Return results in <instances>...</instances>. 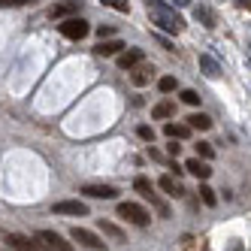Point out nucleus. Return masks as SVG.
<instances>
[{"label":"nucleus","instance_id":"obj_1","mask_svg":"<svg viewBox=\"0 0 251 251\" xmlns=\"http://www.w3.org/2000/svg\"><path fill=\"white\" fill-rule=\"evenodd\" d=\"M149 15L154 19V25H160V30H170V33H178L185 27V19L178 15L173 6H167L164 0H149Z\"/></svg>","mask_w":251,"mask_h":251},{"label":"nucleus","instance_id":"obj_2","mask_svg":"<svg viewBox=\"0 0 251 251\" xmlns=\"http://www.w3.org/2000/svg\"><path fill=\"white\" fill-rule=\"evenodd\" d=\"M3 242H6L12 251H46V245H43L40 239L22 236V233H3Z\"/></svg>","mask_w":251,"mask_h":251},{"label":"nucleus","instance_id":"obj_3","mask_svg":"<svg viewBox=\"0 0 251 251\" xmlns=\"http://www.w3.org/2000/svg\"><path fill=\"white\" fill-rule=\"evenodd\" d=\"M118 215H121V218H127L130 224H136V227H146L149 224V218H151V215L146 212V209H142L139 203H118Z\"/></svg>","mask_w":251,"mask_h":251},{"label":"nucleus","instance_id":"obj_4","mask_svg":"<svg viewBox=\"0 0 251 251\" xmlns=\"http://www.w3.org/2000/svg\"><path fill=\"white\" fill-rule=\"evenodd\" d=\"M70 239L79 242L82 248H91V251H103V248H106V242L97 236V233L85 230V227H73V230H70Z\"/></svg>","mask_w":251,"mask_h":251},{"label":"nucleus","instance_id":"obj_5","mask_svg":"<svg viewBox=\"0 0 251 251\" xmlns=\"http://www.w3.org/2000/svg\"><path fill=\"white\" fill-rule=\"evenodd\" d=\"M58 30L67 40H85L88 33H91V25H88L85 19H67L64 25H58Z\"/></svg>","mask_w":251,"mask_h":251},{"label":"nucleus","instance_id":"obj_6","mask_svg":"<svg viewBox=\"0 0 251 251\" xmlns=\"http://www.w3.org/2000/svg\"><path fill=\"white\" fill-rule=\"evenodd\" d=\"M37 239H40L46 248H51V251H73V245H70L61 233H55V230H40Z\"/></svg>","mask_w":251,"mask_h":251},{"label":"nucleus","instance_id":"obj_7","mask_svg":"<svg viewBox=\"0 0 251 251\" xmlns=\"http://www.w3.org/2000/svg\"><path fill=\"white\" fill-rule=\"evenodd\" d=\"M51 212H55V215H76V218H85V215H88V203H82V200H61V203L51 206Z\"/></svg>","mask_w":251,"mask_h":251},{"label":"nucleus","instance_id":"obj_8","mask_svg":"<svg viewBox=\"0 0 251 251\" xmlns=\"http://www.w3.org/2000/svg\"><path fill=\"white\" fill-rule=\"evenodd\" d=\"M82 194L85 197H94V200H115V197H118V191L112 185H85Z\"/></svg>","mask_w":251,"mask_h":251},{"label":"nucleus","instance_id":"obj_9","mask_svg":"<svg viewBox=\"0 0 251 251\" xmlns=\"http://www.w3.org/2000/svg\"><path fill=\"white\" fill-rule=\"evenodd\" d=\"M121 49H124L121 40H100V46L94 49V55H97V58H118Z\"/></svg>","mask_w":251,"mask_h":251},{"label":"nucleus","instance_id":"obj_10","mask_svg":"<svg viewBox=\"0 0 251 251\" xmlns=\"http://www.w3.org/2000/svg\"><path fill=\"white\" fill-rule=\"evenodd\" d=\"M185 170H188L191 176H197V178H200V182H206V178L212 176V167L206 164V160H203V157H191V160H188V164H185Z\"/></svg>","mask_w":251,"mask_h":251},{"label":"nucleus","instance_id":"obj_11","mask_svg":"<svg viewBox=\"0 0 251 251\" xmlns=\"http://www.w3.org/2000/svg\"><path fill=\"white\" fill-rule=\"evenodd\" d=\"M142 64V49H127V51H121L118 55V67L121 70H133Z\"/></svg>","mask_w":251,"mask_h":251},{"label":"nucleus","instance_id":"obj_12","mask_svg":"<svg viewBox=\"0 0 251 251\" xmlns=\"http://www.w3.org/2000/svg\"><path fill=\"white\" fill-rule=\"evenodd\" d=\"M79 3H82V0H67V3H55V6L49 9V15H51V19H67V15L79 12Z\"/></svg>","mask_w":251,"mask_h":251},{"label":"nucleus","instance_id":"obj_13","mask_svg":"<svg viewBox=\"0 0 251 251\" xmlns=\"http://www.w3.org/2000/svg\"><path fill=\"white\" fill-rule=\"evenodd\" d=\"M200 70H203V73H206L209 79H218V76L224 73V70H221V64L215 61L212 55H206V51H203V55H200Z\"/></svg>","mask_w":251,"mask_h":251},{"label":"nucleus","instance_id":"obj_14","mask_svg":"<svg viewBox=\"0 0 251 251\" xmlns=\"http://www.w3.org/2000/svg\"><path fill=\"white\" fill-rule=\"evenodd\" d=\"M191 130H194L191 124H173V121H167V124H164V133H167L170 139H188V136H191Z\"/></svg>","mask_w":251,"mask_h":251},{"label":"nucleus","instance_id":"obj_15","mask_svg":"<svg viewBox=\"0 0 251 251\" xmlns=\"http://www.w3.org/2000/svg\"><path fill=\"white\" fill-rule=\"evenodd\" d=\"M97 227L106 233V236H109V239H115V242H124V230L118 227V224H112V221H106V218H100L97 221Z\"/></svg>","mask_w":251,"mask_h":251},{"label":"nucleus","instance_id":"obj_16","mask_svg":"<svg viewBox=\"0 0 251 251\" xmlns=\"http://www.w3.org/2000/svg\"><path fill=\"white\" fill-rule=\"evenodd\" d=\"M176 112V103L173 100H160L154 109H151V118H157V121H164V118H170Z\"/></svg>","mask_w":251,"mask_h":251},{"label":"nucleus","instance_id":"obj_17","mask_svg":"<svg viewBox=\"0 0 251 251\" xmlns=\"http://www.w3.org/2000/svg\"><path fill=\"white\" fill-rule=\"evenodd\" d=\"M188 124H191L194 130H209V127H212V118H209L206 112H194V115L188 118Z\"/></svg>","mask_w":251,"mask_h":251},{"label":"nucleus","instance_id":"obj_18","mask_svg":"<svg viewBox=\"0 0 251 251\" xmlns=\"http://www.w3.org/2000/svg\"><path fill=\"white\" fill-rule=\"evenodd\" d=\"M194 19L203 22L206 27H215V12H212L209 6H194Z\"/></svg>","mask_w":251,"mask_h":251},{"label":"nucleus","instance_id":"obj_19","mask_svg":"<svg viewBox=\"0 0 251 251\" xmlns=\"http://www.w3.org/2000/svg\"><path fill=\"white\" fill-rule=\"evenodd\" d=\"M133 188L142 194V197H146V200H151V197H154V185L149 182V178L146 176H139V178H133Z\"/></svg>","mask_w":251,"mask_h":251},{"label":"nucleus","instance_id":"obj_20","mask_svg":"<svg viewBox=\"0 0 251 251\" xmlns=\"http://www.w3.org/2000/svg\"><path fill=\"white\" fill-rule=\"evenodd\" d=\"M149 73H154L151 67H146V64L136 67V70H133V76H130V79H133V85H139V88H142V85H149V79H151Z\"/></svg>","mask_w":251,"mask_h":251},{"label":"nucleus","instance_id":"obj_21","mask_svg":"<svg viewBox=\"0 0 251 251\" xmlns=\"http://www.w3.org/2000/svg\"><path fill=\"white\" fill-rule=\"evenodd\" d=\"M157 185H160V191H167V194H173V197L182 194V188L176 185V178H173V176H160V178H157Z\"/></svg>","mask_w":251,"mask_h":251},{"label":"nucleus","instance_id":"obj_22","mask_svg":"<svg viewBox=\"0 0 251 251\" xmlns=\"http://www.w3.org/2000/svg\"><path fill=\"white\" fill-rule=\"evenodd\" d=\"M176 85H178V82H176V76H160V79H157L160 94H173V91H176Z\"/></svg>","mask_w":251,"mask_h":251},{"label":"nucleus","instance_id":"obj_23","mask_svg":"<svg viewBox=\"0 0 251 251\" xmlns=\"http://www.w3.org/2000/svg\"><path fill=\"white\" fill-rule=\"evenodd\" d=\"M200 200H203L206 206H215V203H218V197H215V191H212L209 185H200Z\"/></svg>","mask_w":251,"mask_h":251},{"label":"nucleus","instance_id":"obj_24","mask_svg":"<svg viewBox=\"0 0 251 251\" xmlns=\"http://www.w3.org/2000/svg\"><path fill=\"white\" fill-rule=\"evenodd\" d=\"M215 154V149H212V142H197V157H203V160H209Z\"/></svg>","mask_w":251,"mask_h":251},{"label":"nucleus","instance_id":"obj_25","mask_svg":"<svg viewBox=\"0 0 251 251\" xmlns=\"http://www.w3.org/2000/svg\"><path fill=\"white\" fill-rule=\"evenodd\" d=\"M182 103H188V106H200V94L188 88V91H182Z\"/></svg>","mask_w":251,"mask_h":251},{"label":"nucleus","instance_id":"obj_26","mask_svg":"<svg viewBox=\"0 0 251 251\" xmlns=\"http://www.w3.org/2000/svg\"><path fill=\"white\" fill-rule=\"evenodd\" d=\"M136 133H139V139H146V142H151V139H154V130L149 127V124H139Z\"/></svg>","mask_w":251,"mask_h":251},{"label":"nucleus","instance_id":"obj_27","mask_svg":"<svg viewBox=\"0 0 251 251\" xmlns=\"http://www.w3.org/2000/svg\"><path fill=\"white\" fill-rule=\"evenodd\" d=\"M167 154H170V157H178V154H182V146H178V139H170Z\"/></svg>","mask_w":251,"mask_h":251},{"label":"nucleus","instance_id":"obj_28","mask_svg":"<svg viewBox=\"0 0 251 251\" xmlns=\"http://www.w3.org/2000/svg\"><path fill=\"white\" fill-rule=\"evenodd\" d=\"M112 33H115V27H112V25H100V27H97V37H100V40L112 37Z\"/></svg>","mask_w":251,"mask_h":251},{"label":"nucleus","instance_id":"obj_29","mask_svg":"<svg viewBox=\"0 0 251 251\" xmlns=\"http://www.w3.org/2000/svg\"><path fill=\"white\" fill-rule=\"evenodd\" d=\"M25 3H30V0H0V6H3V9H12V6H25Z\"/></svg>","mask_w":251,"mask_h":251},{"label":"nucleus","instance_id":"obj_30","mask_svg":"<svg viewBox=\"0 0 251 251\" xmlns=\"http://www.w3.org/2000/svg\"><path fill=\"white\" fill-rule=\"evenodd\" d=\"M154 40H157V43H160V46H164V49H167V51H176V49H173V43H170V40H167V37H164V33H154Z\"/></svg>","mask_w":251,"mask_h":251},{"label":"nucleus","instance_id":"obj_31","mask_svg":"<svg viewBox=\"0 0 251 251\" xmlns=\"http://www.w3.org/2000/svg\"><path fill=\"white\" fill-rule=\"evenodd\" d=\"M112 6H115L118 12H127V9H130V3H127V0H112Z\"/></svg>","mask_w":251,"mask_h":251},{"label":"nucleus","instance_id":"obj_32","mask_svg":"<svg viewBox=\"0 0 251 251\" xmlns=\"http://www.w3.org/2000/svg\"><path fill=\"white\" fill-rule=\"evenodd\" d=\"M173 6H191V0H173Z\"/></svg>","mask_w":251,"mask_h":251},{"label":"nucleus","instance_id":"obj_33","mask_svg":"<svg viewBox=\"0 0 251 251\" xmlns=\"http://www.w3.org/2000/svg\"><path fill=\"white\" fill-rule=\"evenodd\" d=\"M230 251H245V248H242V242H233V248H230Z\"/></svg>","mask_w":251,"mask_h":251},{"label":"nucleus","instance_id":"obj_34","mask_svg":"<svg viewBox=\"0 0 251 251\" xmlns=\"http://www.w3.org/2000/svg\"><path fill=\"white\" fill-rule=\"evenodd\" d=\"M100 3H109V6H112V0H100Z\"/></svg>","mask_w":251,"mask_h":251}]
</instances>
